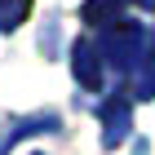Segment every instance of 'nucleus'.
Here are the masks:
<instances>
[{
  "instance_id": "obj_1",
  "label": "nucleus",
  "mask_w": 155,
  "mask_h": 155,
  "mask_svg": "<svg viewBox=\"0 0 155 155\" xmlns=\"http://www.w3.org/2000/svg\"><path fill=\"white\" fill-rule=\"evenodd\" d=\"M93 45H97V53H102V62H107L111 71H120V75H133L137 71V58H142V49H146V31L137 22H111V27H102L93 36Z\"/></svg>"
},
{
  "instance_id": "obj_2",
  "label": "nucleus",
  "mask_w": 155,
  "mask_h": 155,
  "mask_svg": "<svg viewBox=\"0 0 155 155\" xmlns=\"http://www.w3.org/2000/svg\"><path fill=\"white\" fill-rule=\"evenodd\" d=\"M71 67H75V80H80V89H89V93H97L102 89V53H97L93 40H75L71 49Z\"/></svg>"
},
{
  "instance_id": "obj_3",
  "label": "nucleus",
  "mask_w": 155,
  "mask_h": 155,
  "mask_svg": "<svg viewBox=\"0 0 155 155\" xmlns=\"http://www.w3.org/2000/svg\"><path fill=\"white\" fill-rule=\"evenodd\" d=\"M129 97L124 93H115V97H107L102 107H97V115H102V142L107 146H120L124 142V133H129Z\"/></svg>"
},
{
  "instance_id": "obj_4",
  "label": "nucleus",
  "mask_w": 155,
  "mask_h": 155,
  "mask_svg": "<svg viewBox=\"0 0 155 155\" xmlns=\"http://www.w3.org/2000/svg\"><path fill=\"white\" fill-rule=\"evenodd\" d=\"M133 97H137V102L155 97V36H146V49H142V58H137V71H133Z\"/></svg>"
},
{
  "instance_id": "obj_5",
  "label": "nucleus",
  "mask_w": 155,
  "mask_h": 155,
  "mask_svg": "<svg viewBox=\"0 0 155 155\" xmlns=\"http://www.w3.org/2000/svg\"><path fill=\"white\" fill-rule=\"evenodd\" d=\"M129 0H89L80 9V18L89 27H111V22H120V9H124Z\"/></svg>"
},
{
  "instance_id": "obj_6",
  "label": "nucleus",
  "mask_w": 155,
  "mask_h": 155,
  "mask_svg": "<svg viewBox=\"0 0 155 155\" xmlns=\"http://www.w3.org/2000/svg\"><path fill=\"white\" fill-rule=\"evenodd\" d=\"M31 0H0V31H13L18 22H27Z\"/></svg>"
},
{
  "instance_id": "obj_7",
  "label": "nucleus",
  "mask_w": 155,
  "mask_h": 155,
  "mask_svg": "<svg viewBox=\"0 0 155 155\" xmlns=\"http://www.w3.org/2000/svg\"><path fill=\"white\" fill-rule=\"evenodd\" d=\"M133 5H142V9H155V0H133Z\"/></svg>"
},
{
  "instance_id": "obj_8",
  "label": "nucleus",
  "mask_w": 155,
  "mask_h": 155,
  "mask_svg": "<svg viewBox=\"0 0 155 155\" xmlns=\"http://www.w3.org/2000/svg\"><path fill=\"white\" fill-rule=\"evenodd\" d=\"M31 155H45V151H31Z\"/></svg>"
}]
</instances>
